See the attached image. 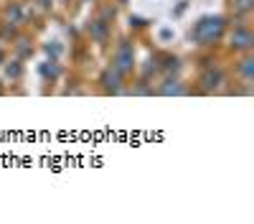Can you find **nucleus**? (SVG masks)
I'll use <instances>...</instances> for the list:
<instances>
[{
	"label": "nucleus",
	"instance_id": "nucleus-3",
	"mask_svg": "<svg viewBox=\"0 0 254 224\" xmlns=\"http://www.w3.org/2000/svg\"><path fill=\"white\" fill-rule=\"evenodd\" d=\"M99 84H102V89L107 92V94H120L122 89H125V74L117 69V67H107L102 72V76H99Z\"/></svg>",
	"mask_w": 254,
	"mask_h": 224
},
{
	"label": "nucleus",
	"instance_id": "nucleus-1",
	"mask_svg": "<svg viewBox=\"0 0 254 224\" xmlns=\"http://www.w3.org/2000/svg\"><path fill=\"white\" fill-rule=\"evenodd\" d=\"M224 28H226V20L221 15H203V18L196 20L193 31H190V38H193L198 46H211L224 36Z\"/></svg>",
	"mask_w": 254,
	"mask_h": 224
},
{
	"label": "nucleus",
	"instance_id": "nucleus-4",
	"mask_svg": "<svg viewBox=\"0 0 254 224\" xmlns=\"http://www.w3.org/2000/svg\"><path fill=\"white\" fill-rule=\"evenodd\" d=\"M198 84H201L203 92H216V89L224 84V72H221L219 67L203 69V74H201V79H198Z\"/></svg>",
	"mask_w": 254,
	"mask_h": 224
},
{
	"label": "nucleus",
	"instance_id": "nucleus-14",
	"mask_svg": "<svg viewBox=\"0 0 254 224\" xmlns=\"http://www.w3.org/2000/svg\"><path fill=\"white\" fill-rule=\"evenodd\" d=\"M46 54H49L51 59H59V56H61V46H56V44H49V46H46Z\"/></svg>",
	"mask_w": 254,
	"mask_h": 224
},
{
	"label": "nucleus",
	"instance_id": "nucleus-5",
	"mask_svg": "<svg viewBox=\"0 0 254 224\" xmlns=\"http://www.w3.org/2000/svg\"><path fill=\"white\" fill-rule=\"evenodd\" d=\"M234 51H252V46H254V36H252V31L249 28H244V26H239V28H234V33H231V44H229Z\"/></svg>",
	"mask_w": 254,
	"mask_h": 224
},
{
	"label": "nucleus",
	"instance_id": "nucleus-11",
	"mask_svg": "<svg viewBox=\"0 0 254 224\" xmlns=\"http://www.w3.org/2000/svg\"><path fill=\"white\" fill-rule=\"evenodd\" d=\"M5 74H8V79H13V81L20 79V74H23V64H20V59L5 61Z\"/></svg>",
	"mask_w": 254,
	"mask_h": 224
},
{
	"label": "nucleus",
	"instance_id": "nucleus-6",
	"mask_svg": "<svg viewBox=\"0 0 254 224\" xmlns=\"http://www.w3.org/2000/svg\"><path fill=\"white\" fill-rule=\"evenodd\" d=\"M5 23L8 26H26V10H23V5H18V3H10V5H5Z\"/></svg>",
	"mask_w": 254,
	"mask_h": 224
},
{
	"label": "nucleus",
	"instance_id": "nucleus-8",
	"mask_svg": "<svg viewBox=\"0 0 254 224\" xmlns=\"http://www.w3.org/2000/svg\"><path fill=\"white\" fill-rule=\"evenodd\" d=\"M89 33H92V38L97 41V44H104V41L110 38V26L104 23V20H94V23L89 26Z\"/></svg>",
	"mask_w": 254,
	"mask_h": 224
},
{
	"label": "nucleus",
	"instance_id": "nucleus-16",
	"mask_svg": "<svg viewBox=\"0 0 254 224\" xmlns=\"http://www.w3.org/2000/svg\"><path fill=\"white\" fill-rule=\"evenodd\" d=\"M51 3H54V0H51ZM56 3H64V0H56Z\"/></svg>",
	"mask_w": 254,
	"mask_h": 224
},
{
	"label": "nucleus",
	"instance_id": "nucleus-12",
	"mask_svg": "<svg viewBox=\"0 0 254 224\" xmlns=\"http://www.w3.org/2000/svg\"><path fill=\"white\" fill-rule=\"evenodd\" d=\"M252 8H254V0H231V10L239 13V15L252 13Z\"/></svg>",
	"mask_w": 254,
	"mask_h": 224
},
{
	"label": "nucleus",
	"instance_id": "nucleus-9",
	"mask_svg": "<svg viewBox=\"0 0 254 224\" xmlns=\"http://www.w3.org/2000/svg\"><path fill=\"white\" fill-rule=\"evenodd\" d=\"M41 76L44 79H59V61L56 59H49V61H44V67H41Z\"/></svg>",
	"mask_w": 254,
	"mask_h": 224
},
{
	"label": "nucleus",
	"instance_id": "nucleus-10",
	"mask_svg": "<svg viewBox=\"0 0 254 224\" xmlns=\"http://www.w3.org/2000/svg\"><path fill=\"white\" fill-rule=\"evenodd\" d=\"M239 74L249 81V79H254V56H244L242 61H239Z\"/></svg>",
	"mask_w": 254,
	"mask_h": 224
},
{
	"label": "nucleus",
	"instance_id": "nucleus-13",
	"mask_svg": "<svg viewBox=\"0 0 254 224\" xmlns=\"http://www.w3.org/2000/svg\"><path fill=\"white\" fill-rule=\"evenodd\" d=\"M18 44H20V46H18V51H20V59H26V56H31V51H33V49H31V46H26V44H28L26 38H20Z\"/></svg>",
	"mask_w": 254,
	"mask_h": 224
},
{
	"label": "nucleus",
	"instance_id": "nucleus-7",
	"mask_svg": "<svg viewBox=\"0 0 254 224\" xmlns=\"http://www.w3.org/2000/svg\"><path fill=\"white\" fill-rule=\"evenodd\" d=\"M158 94H163V97H183L186 94V87L181 84L178 79H165L163 84H160V89H158Z\"/></svg>",
	"mask_w": 254,
	"mask_h": 224
},
{
	"label": "nucleus",
	"instance_id": "nucleus-15",
	"mask_svg": "<svg viewBox=\"0 0 254 224\" xmlns=\"http://www.w3.org/2000/svg\"><path fill=\"white\" fill-rule=\"evenodd\" d=\"M3 64H5V51L0 49V67H3Z\"/></svg>",
	"mask_w": 254,
	"mask_h": 224
},
{
	"label": "nucleus",
	"instance_id": "nucleus-2",
	"mask_svg": "<svg viewBox=\"0 0 254 224\" xmlns=\"http://www.w3.org/2000/svg\"><path fill=\"white\" fill-rule=\"evenodd\" d=\"M112 67H117L125 76L135 72V46L132 41H120L117 49H115V59H112Z\"/></svg>",
	"mask_w": 254,
	"mask_h": 224
},
{
	"label": "nucleus",
	"instance_id": "nucleus-17",
	"mask_svg": "<svg viewBox=\"0 0 254 224\" xmlns=\"http://www.w3.org/2000/svg\"><path fill=\"white\" fill-rule=\"evenodd\" d=\"M0 92H3V87H0Z\"/></svg>",
	"mask_w": 254,
	"mask_h": 224
}]
</instances>
